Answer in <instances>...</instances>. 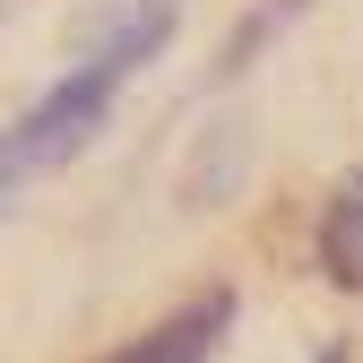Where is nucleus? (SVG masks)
I'll list each match as a JSON object with an SVG mask.
<instances>
[{
	"label": "nucleus",
	"instance_id": "obj_2",
	"mask_svg": "<svg viewBox=\"0 0 363 363\" xmlns=\"http://www.w3.org/2000/svg\"><path fill=\"white\" fill-rule=\"evenodd\" d=\"M216 329H225V303H208V311H182L173 329H156V337H139L121 363H199L208 346H216Z\"/></svg>",
	"mask_w": 363,
	"mask_h": 363
},
{
	"label": "nucleus",
	"instance_id": "obj_3",
	"mask_svg": "<svg viewBox=\"0 0 363 363\" xmlns=\"http://www.w3.org/2000/svg\"><path fill=\"white\" fill-rule=\"evenodd\" d=\"M320 259H329V277L363 286V191H346V199L329 208V225H320Z\"/></svg>",
	"mask_w": 363,
	"mask_h": 363
},
{
	"label": "nucleus",
	"instance_id": "obj_1",
	"mask_svg": "<svg viewBox=\"0 0 363 363\" xmlns=\"http://www.w3.org/2000/svg\"><path fill=\"white\" fill-rule=\"evenodd\" d=\"M164 35H173V9H164V0H147V9H130V18H121L86 61H69V78L43 86V104H26V121L0 139V208L18 199V182H26V173L61 164V156H78L86 139H96L104 113H113V96L130 86V69L156 61V52H164Z\"/></svg>",
	"mask_w": 363,
	"mask_h": 363
}]
</instances>
